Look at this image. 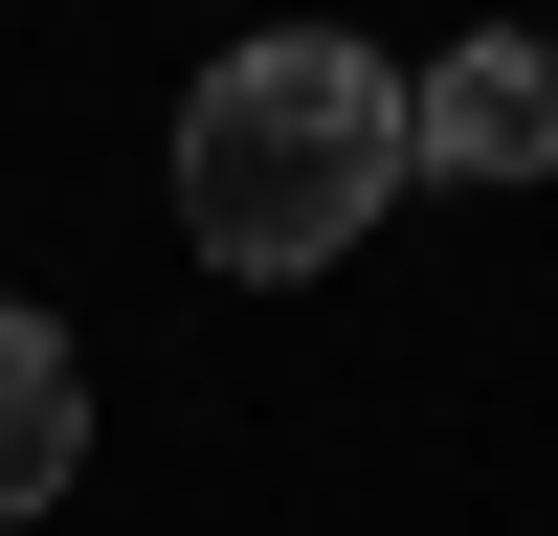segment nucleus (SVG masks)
I'll list each match as a JSON object with an SVG mask.
<instances>
[{"label":"nucleus","mask_w":558,"mask_h":536,"mask_svg":"<svg viewBox=\"0 0 558 536\" xmlns=\"http://www.w3.org/2000/svg\"><path fill=\"white\" fill-rule=\"evenodd\" d=\"M402 202V68L357 23H268L179 89V246L246 268V291H313L357 223Z\"/></svg>","instance_id":"f257e3e1"},{"label":"nucleus","mask_w":558,"mask_h":536,"mask_svg":"<svg viewBox=\"0 0 558 536\" xmlns=\"http://www.w3.org/2000/svg\"><path fill=\"white\" fill-rule=\"evenodd\" d=\"M402 179H558V45L536 23H470L447 68H402Z\"/></svg>","instance_id":"f03ea898"},{"label":"nucleus","mask_w":558,"mask_h":536,"mask_svg":"<svg viewBox=\"0 0 558 536\" xmlns=\"http://www.w3.org/2000/svg\"><path fill=\"white\" fill-rule=\"evenodd\" d=\"M68 491H89V380H68V336L0 291V514H68Z\"/></svg>","instance_id":"7ed1b4c3"}]
</instances>
